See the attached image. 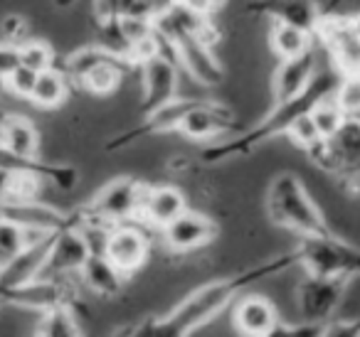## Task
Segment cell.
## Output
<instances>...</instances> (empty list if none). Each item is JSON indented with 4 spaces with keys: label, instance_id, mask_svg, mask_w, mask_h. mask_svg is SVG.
<instances>
[{
    "label": "cell",
    "instance_id": "12",
    "mask_svg": "<svg viewBox=\"0 0 360 337\" xmlns=\"http://www.w3.org/2000/svg\"><path fill=\"white\" fill-rule=\"evenodd\" d=\"M235 128V114L230 106L220 104V101L200 99L186 114L183 124L178 126V133L188 140H198V143H215L222 136H230Z\"/></svg>",
    "mask_w": 360,
    "mask_h": 337
},
{
    "label": "cell",
    "instance_id": "22",
    "mask_svg": "<svg viewBox=\"0 0 360 337\" xmlns=\"http://www.w3.org/2000/svg\"><path fill=\"white\" fill-rule=\"evenodd\" d=\"M0 145L20 158H40V131L20 114L0 116Z\"/></svg>",
    "mask_w": 360,
    "mask_h": 337
},
{
    "label": "cell",
    "instance_id": "15",
    "mask_svg": "<svg viewBox=\"0 0 360 337\" xmlns=\"http://www.w3.org/2000/svg\"><path fill=\"white\" fill-rule=\"evenodd\" d=\"M316 47L311 52H306L304 57L276 62V70H274V74H271V99H274V104H286V101L301 96L314 84V79L321 72L319 50H316Z\"/></svg>",
    "mask_w": 360,
    "mask_h": 337
},
{
    "label": "cell",
    "instance_id": "13",
    "mask_svg": "<svg viewBox=\"0 0 360 337\" xmlns=\"http://www.w3.org/2000/svg\"><path fill=\"white\" fill-rule=\"evenodd\" d=\"M141 70V84H143V94H141V116L150 114V111L160 109L168 101L178 99V84H180V67L175 60L165 55H153L146 60Z\"/></svg>",
    "mask_w": 360,
    "mask_h": 337
},
{
    "label": "cell",
    "instance_id": "45",
    "mask_svg": "<svg viewBox=\"0 0 360 337\" xmlns=\"http://www.w3.org/2000/svg\"><path fill=\"white\" fill-rule=\"evenodd\" d=\"M348 119H353V121H358V124H360V109H358V111H355V114H353V116H348Z\"/></svg>",
    "mask_w": 360,
    "mask_h": 337
},
{
    "label": "cell",
    "instance_id": "14",
    "mask_svg": "<svg viewBox=\"0 0 360 337\" xmlns=\"http://www.w3.org/2000/svg\"><path fill=\"white\" fill-rule=\"evenodd\" d=\"M150 253V242L146 232L134 222L116 224L109 229L104 242V256L124 273L126 278L136 273L146 263Z\"/></svg>",
    "mask_w": 360,
    "mask_h": 337
},
{
    "label": "cell",
    "instance_id": "23",
    "mask_svg": "<svg viewBox=\"0 0 360 337\" xmlns=\"http://www.w3.org/2000/svg\"><path fill=\"white\" fill-rule=\"evenodd\" d=\"M79 278L91 293L96 296H104V298H114L121 293L124 288L126 276L104 256V253H91L86 258V263L82 266Z\"/></svg>",
    "mask_w": 360,
    "mask_h": 337
},
{
    "label": "cell",
    "instance_id": "25",
    "mask_svg": "<svg viewBox=\"0 0 360 337\" xmlns=\"http://www.w3.org/2000/svg\"><path fill=\"white\" fill-rule=\"evenodd\" d=\"M269 47L274 52L276 62L296 60L304 57L316 47V40L309 30H301L294 25H284V22H274L269 30Z\"/></svg>",
    "mask_w": 360,
    "mask_h": 337
},
{
    "label": "cell",
    "instance_id": "21",
    "mask_svg": "<svg viewBox=\"0 0 360 337\" xmlns=\"http://www.w3.org/2000/svg\"><path fill=\"white\" fill-rule=\"evenodd\" d=\"M188 209L186 194L173 185H148L141 204V219L160 232Z\"/></svg>",
    "mask_w": 360,
    "mask_h": 337
},
{
    "label": "cell",
    "instance_id": "36",
    "mask_svg": "<svg viewBox=\"0 0 360 337\" xmlns=\"http://www.w3.org/2000/svg\"><path fill=\"white\" fill-rule=\"evenodd\" d=\"M321 337H360V312L353 317H333L326 322Z\"/></svg>",
    "mask_w": 360,
    "mask_h": 337
},
{
    "label": "cell",
    "instance_id": "37",
    "mask_svg": "<svg viewBox=\"0 0 360 337\" xmlns=\"http://www.w3.org/2000/svg\"><path fill=\"white\" fill-rule=\"evenodd\" d=\"M18 67V47L0 40V79H6Z\"/></svg>",
    "mask_w": 360,
    "mask_h": 337
},
{
    "label": "cell",
    "instance_id": "38",
    "mask_svg": "<svg viewBox=\"0 0 360 337\" xmlns=\"http://www.w3.org/2000/svg\"><path fill=\"white\" fill-rule=\"evenodd\" d=\"M168 3L175 8H183L188 13H195V15H210V13H215L207 0H168Z\"/></svg>",
    "mask_w": 360,
    "mask_h": 337
},
{
    "label": "cell",
    "instance_id": "34",
    "mask_svg": "<svg viewBox=\"0 0 360 337\" xmlns=\"http://www.w3.org/2000/svg\"><path fill=\"white\" fill-rule=\"evenodd\" d=\"M326 325H316V322H281L276 320V325L269 332H264L262 337H321Z\"/></svg>",
    "mask_w": 360,
    "mask_h": 337
},
{
    "label": "cell",
    "instance_id": "9",
    "mask_svg": "<svg viewBox=\"0 0 360 337\" xmlns=\"http://www.w3.org/2000/svg\"><path fill=\"white\" fill-rule=\"evenodd\" d=\"M348 281L343 278H321L306 273L296 286V308L304 322L326 325L335 317V310L343 303V291Z\"/></svg>",
    "mask_w": 360,
    "mask_h": 337
},
{
    "label": "cell",
    "instance_id": "4",
    "mask_svg": "<svg viewBox=\"0 0 360 337\" xmlns=\"http://www.w3.org/2000/svg\"><path fill=\"white\" fill-rule=\"evenodd\" d=\"M299 266L311 276L321 278H350L360 276V246L338 239L333 232L323 237L299 239Z\"/></svg>",
    "mask_w": 360,
    "mask_h": 337
},
{
    "label": "cell",
    "instance_id": "3",
    "mask_svg": "<svg viewBox=\"0 0 360 337\" xmlns=\"http://www.w3.org/2000/svg\"><path fill=\"white\" fill-rule=\"evenodd\" d=\"M266 214L271 224L296 234L299 239L330 234L328 222L306 190L304 180L291 170L271 178L266 187Z\"/></svg>",
    "mask_w": 360,
    "mask_h": 337
},
{
    "label": "cell",
    "instance_id": "17",
    "mask_svg": "<svg viewBox=\"0 0 360 337\" xmlns=\"http://www.w3.org/2000/svg\"><path fill=\"white\" fill-rule=\"evenodd\" d=\"M91 253L94 251H91L89 242H86V237L79 229H65V232L55 234V239H52L50 256H47L45 271H42L40 278L79 276L82 266H84Z\"/></svg>",
    "mask_w": 360,
    "mask_h": 337
},
{
    "label": "cell",
    "instance_id": "44",
    "mask_svg": "<svg viewBox=\"0 0 360 337\" xmlns=\"http://www.w3.org/2000/svg\"><path fill=\"white\" fill-rule=\"evenodd\" d=\"M6 94V79H0V96Z\"/></svg>",
    "mask_w": 360,
    "mask_h": 337
},
{
    "label": "cell",
    "instance_id": "35",
    "mask_svg": "<svg viewBox=\"0 0 360 337\" xmlns=\"http://www.w3.org/2000/svg\"><path fill=\"white\" fill-rule=\"evenodd\" d=\"M286 138H289L291 143L296 145V148H301V150H309L314 143H319V140H321V136H319V131H316V126L311 124L309 114H306V116H301V119L296 121V124L291 126L289 131H286Z\"/></svg>",
    "mask_w": 360,
    "mask_h": 337
},
{
    "label": "cell",
    "instance_id": "32",
    "mask_svg": "<svg viewBox=\"0 0 360 337\" xmlns=\"http://www.w3.org/2000/svg\"><path fill=\"white\" fill-rule=\"evenodd\" d=\"M35 81H37V72L18 65L15 70L6 77V91L13 96H18V99L30 101V94H32V89H35Z\"/></svg>",
    "mask_w": 360,
    "mask_h": 337
},
{
    "label": "cell",
    "instance_id": "28",
    "mask_svg": "<svg viewBox=\"0 0 360 337\" xmlns=\"http://www.w3.org/2000/svg\"><path fill=\"white\" fill-rule=\"evenodd\" d=\"M18 65L27 67L32 72H47L52 67H57V52L52 50L50 42L45 40H27L22 45H18Z\"/></svg>",
    "mask_w": 360,
    "mask_h": 337
},
{
    "label": "cell",
    "instance_id": "41",
    "mask_svg": "<svg viewBox=\"0 0 360 337\" xmlns=\"http://www.w3.org/2000/svg\"><path fill=\"white\" fill-rule=\"evenodd\" d=\"M345 0H328L326 3V8H323V15H328V13H338V8L343 6Z\"/></svg>",
    "mask_w": 360,
    "mask_h": 337
},
{
    "label": "cell",
    "instance_id": "26",
    "mask_svg": "<svg viewBox=\"0 0 360 337\" xmlns=\"http://www.w3.org/2000/svg\"><path fill=\"white\" fill-rule=\"evenodd\" d=\"M67 94H70V79L60 67H52L37 74L30 104H35L37 109H57L67 101Z\"/></svg>",
    "mask_w": 360,
    "mask_h": 337
},
{
    "label": "cell",
    "instance_id": "7",
    "mask_svg": "<svg viewBox=\"0 0 360 337\" xmlns=\"http://www.w3.org/2000/svg\"><path fill=\"white\" fill-rule=\"evenodd\" d=\"M314 40L330 55L333 70L338 74L360 72V27L355 25L353 15H338V13L321 15Z\"/></svg>",
    "mask_w": 360,
    "mask_h": 337
},
{
    "label": "cell",
    "instance_id": "29",
    "mask_svg": "<svg viewBox=\"0 0 360 337\" xmlns=\"http://www.w3.org/2000/svg\"><path fill=\"white\" fill-rule=\"evenodd\" d=\"M309 119H311V124L316 126L321 138H330V136L348 121V116L343 114V109L335 104L333 94H330V96H326V99H321L319 104L309 111Z\"/></svg>",
    "mask_w": 360,
    "mask_h": 337
},
{
    "label": "cell",
    "instance_id": "6",
    "mask_svg": "<svg viewBox=\"0 0 360 337\" xmlns=\"http://www.w3.org/2000/svg\"><path fill=\"white\" fill-rule=\"evenodd\" d=\"M148 185L143 180L134 178V175H121L114 178L84 204V212L91 219L101 224H126L134 222L136 217H141V204H143V194Z\"/></svg>",
    "mask_w": 360,
    "mask_h": 337
},
{
    "label": "cell",
    "instance_id": "27",
    "mask_svg": "<svg viewBox=\"0 0 360 337\" xmlns=\"http://www.w3.org/2000/svg\"><path fill=\"white\" fill-rule=\"evenodd\" d=\"M37 337H84L72 308H55L37 315Z\"/></svg>",
    "mask_w": 360,
    "mask_h": 337
},
{
    "label": "cell",
    "instance_id": "31",
    "mask_svg": "<svg viewBox=\"0 0 360 337\" xmlns=\"http://www.w3.org/2000/svg\"><path fill=\"white\" fill-rule=\"evenodd\" d=\"M333 101L343 109L345 116H353L360 109V72L358 74H340L333 91Z\"/></svg>",
    "mask_w": 360,
    "mask_h": 337
},
{
    "label": "cell",
    "instance_id": "40",
    "mask_svg": "<svg viewBox=\"0 0 360 337\" xmlns=\"http://www.w3.org/2000/svg\"><path fill=\"white\" fill-rule=\"evenodd\" d=\"M109 337H134V322H129V325L119 327V330H114Z\"/></svg>",
    "mask_w": 360,
    "mask_h": 337
},
{
    "label": "cell",
    "instance_id": "8",
    "mask_svg": "<svg viewBox=\"0 0 360 337\" xmlns=\"http://www.w3.org/2000/svg\"><path fill=\"white\" fill-rule=\"evenodd\" d=\"M200 99H191V96H178V99L168 101L163 104L160 109L150 111V114H143L141 121L131 128L121 131L116 133L114 138L106 140L104 150L106 153H116V150H124V148H131V145L141 143L143 138H150V136H160V133H170L175 131L178 133V126L183 124L186 114L198 104Z\"/></svg>",
    "mask_w": 360,
    "mask_h": 337
},
{
    "label": "cell",
    "instance_id": "16",
    "mask_svg": "<svg viewBox=\"0 0 360 337\" xmlns=\"http://www.w3.org/2000/svg\"><path fill=\"white\" fill-rule=\"evenodd\" d=\"M160 237H163V244L170 251L188 253V251H195V249L207 246L210 242H215L217 222L202 212L186 209V212L180 214L178 219H173L168 227L160 229Z\"/></svg>",
    "mask_w": 360,
    "mask_h": 337
},
{
    "label": "cell",
    "instance_id": "1",
    "mask_svg": "<svg viewBox=\"0 0 360 337\" xmlns=\"http://www.w3.org/2000/svg\"><path fill=\"white\" fill-rule=\"evenodd\" d=\"M294 266H299V251L291 249V251L262 258L232 276L215 278V281L188 293L168 315H148L143 320H136L134 337H191L195 330L215 320L222 310H227L237 298L245 296L257 283L286 273Z\"/></svg>",
    "mask_w": 360,
    "mask_h": 337
},
{
    "label": "cell",
    "instance_id": "39",
    "mask_svg": "<svg viewBox=\"0 0 360 337\" xmlns=\"http://www.w3.org/2000/svg\"><path fill=\"white\" fill-rule=\"evenodd\" d=\"M8 180H11V175L3 173L0 170V224H3V219H6V204H8Z\"/></svg>",
    "mask_w": 360,
    "mask_h": 337
},
{
    "label": "cell",
    "instance_id": "10",
    "mask_svg": "<svg viewBox=\"0 0 360 337\" xmlns=\"http://www.w3.org/2000/svg\"><path fill=\"white\" fill-rule=\"evenodd\" d=\"M6 219L20 224L25 232L32 234H60L65 229H79L82 214L79 207L65 212L40 199H18V202L6 204Z\"/></svg>",
    "mask_w": 360,
    "mask_h": 337
},
{
    "label": "cell",
    "instance_id": "30",
    "mask_svg": "<svg viewBox=\"0 0 360 337\" xmlns=\"http://www.w3.org/2000/svg\"><path fill=\"white\" fill-rule=\"evenodd\" d=\"M32 232H25L20 224L3 219L0 224V263H6L8 258H13L27 242H30Z\"/></svg>",
    "mask_w": 360,
    "mask_h": 337
},
{
    "label": "cell",
    "instance_id": "42",
    "mask_svg": "<svg viewBox=\"0 0 360 337\" xmlns=\"http://www.w3.org/2000/svg\"><path fill=\"white\" fill-rule=\"evenodd\" d=\"M55 3V8H60V11H67V8H72L77 3V0H52Z\"/></svg>",
    "mask_w": 360,
    "mask_h": 337
},
{
    "label": "cell",
    "instance_id": "46",
    "mask_svg": "<svg viewBox=\"0 0 360 337\" xmlns=\"http://www.w3.org/2000/svg\"><path fill=\"white\" fill-rule=\"evenodd\" d=\"M32 337H37V335H32Z\"/></svg>",
    "mask_w": 360,
    "mask_h": 337
},
{
    "label": "cell",
    "instance_id": "2",
    "mask_svg": "<svg viewBox=\"0 0 360 337\" xmlns=\"http://www.w3.org/2000/svg\"><path fill=\"white\" fill-rule=\"evenodd\" d=\"M338 79H340V74L333 67L319 72L314 84H311L304 94L286 101V104H274L269 114H266L259 124L252 126V128L240 131V133L227 136V138L205 145V148L200 150V160L205 165H220L235 158H247V155L255 153L259 145H264L266 140L276 138V136H286V131H289L301 116L309 114L321 99L333 94L335 86H338Z\"/></svg>",
    "mask_w": 360,
    "mask_h": 337
},
{
    "label": "cell",
    "instance_id": "24",
    "mask_svg": "<svg viewBox=\"0 0 360 337\" xmlns=\"http://www.w3.org/2000/svg\"><path fill=\"white\" fill-rule=\"evenodd\" d=\"M129 62L124 57L114 55L111 52L106 60H101L99 65H94L84 77L79 79V86L89 94H96V96H106V94H114L116 89L121 86L126 77V70H129Z\"/></svg>",
    "mask_w": 360,
    "mask_h": 337
},
{
    "label": "cell",
    "instance_id": "33",
    "mask_svg": "<svg viewBox=\"0 0 360 337\" xmlns=\"http://www.w3.org/2000/svg\"><path fill=\"white\" fill-rule=\"evenodd\" d=\"M0 37H3V42H8V45L18 47L30 40V25H27V20L22 15L11 13V15H6L0 20Z\"/></svg>",
    "mask_w": 360,
    "mask_h": 337
},
{
    "label": "cell",
    "instance_id": "11",
    "mask_svg": "<svg viewBox=\"0 0 360 337\" xmlns=\"http://www.w3.org/2000/svg\"><path fill=\"white\" fill-rule=\"evenodd\" d=\"M55 234H32L30 242L20 249L13 258L0 263V293L15 291L20 286L37 281L45 271Z\"/></svg>",
    "mask_w": 360,
    "mask_h": 337
},
{
    "label": "cell",
    "instance_id": "5",
    "mask_svg": "<svg viewBox=\"0 0 360 337\" xmlns=\"http://www.w3.org/2000/svg\"><path fill=\"white\" fill-rule=\"evenodd\" d=\"M304 153L326 175L355 185L360 180V124L348 119L330 138H321Z\"/></svg>",
    "mask_w": 360,
    "mask_h": 337
},
{
    "label": "cell",
    "instance_id": "18",
    "mask_svg": "<svg viewBox=\"0 0 360 337\" xmlns=\"http://www.w3.org/2000/svg\"><path fill=\"white\" fill-rule=\"evenodd\" d=\"M245 13L271 18L274 22L301 27L314 35L321 15H323V8L316 0H247Z\"/></svg>",
    "mask_w": 360,
    "mask_h": 337
},
{
    "label": "cell",
    "instance_id": "19",
    "mask_svg": "<svg viewBox=\"0 0 360 337\" xmlns=\"http://www.w3.org/2000/svg\"><path fill=\"white\" fill-rule=\"evenodd\" d=\"M0 170L8 175H32V178L62 190V192L75 190L77 180H79V173L72 165L47 163V160L40 158H20V155H13L11 150H6L3 145H0Z\"/></svg>",
    "mask_w": 360,
    "mask_h": 337
},
{
    "label": "cell",
    "instance_id": "20",
    "mask_svg": "<svg viewBox=\"0 0 360 337\" xmlns=\"http://www.w3.org/2000/svg\"><path fill=\"white\" fill-rule=\"evenodd\" d=\"M279 320L276 305L259 293H245L232 305V325L242 337H262Z\"/></svg>",
    "mask_w": 360,
    "mask_h": 337
},
{
    "label": "cell",
    "instance_id": "43",
    "mask_svg": "<svg viewBox=\"0 0 360 337\" xmlns=\"http://www.w3.org/2000/svg\"><path fill=\"white\" fill-rule=\"evenodd\" d=\"M207 3H210V8H212V11H220V8L225 6L227 0H207Z\"/></svg>",
    "mask_w": 360,
    "mask_h": 337
}]
</instances>
